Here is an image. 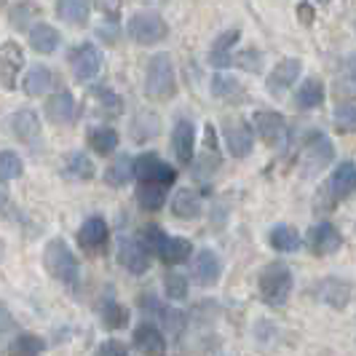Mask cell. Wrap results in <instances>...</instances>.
<instances>
[{
  "label": "cell",
  "mask_w": 356,
  "mask_h": 356,
  "mask_svg": "<svg viewBox=\"0 0 356 356\" xmlns=\"http://www.w3.org/2000/svg\"><path fill=\"white\" fill-rule=\"evenodd\" d=\"M140 241H143V247L147 252H156V254H159L161 244L166 241V233L161 231L159 225H147V228H143V233H140Z\"/></svg>",
  "instance_id": "44"
},
{
  "label": "cell",
  "mask_w": 356,
  "mask_h": 356,
  "mask_svg": "<svg viewBox=\"0 0 356 356\" xmlns=\"http://www.w3.org/2000/svg\"><path fill=\"white\" fill-rule=\"evenodd\" d=\"M191 273H193V282L201 286H214L220 282V273H222V263L217 257V252L212 250H201L193 257V266H191Z\"/></svg>",
  "instance_id": "13"
},
{
  "label": "cell",
  "mask_w": 356,
  "mask_h": 356,
  "mask_svg": "<svg viewBox=\"0 0 356 356\" xmlns=\"http://www.w3.org/2000/svg\"><path fill=\"white\" fill-rule=\"evenodd\" d=\"M78 244H81V250L86 252H99L105 250L107 244V222L102 217H89L83 225H81V231H78Z\"/></svg>",
  "instance_id": "18"
},
{
  "label": "cell",
  "mask_w": 356,
  "mask_h": 356,
  "mask_svg": "<svg viewBox=\"0 0 356 356\" xmlns=\"http://www.w3.org/2000/svg\"><path fill=\"white\" fill-rule=\"evenodd\" d=\"M134 348L140 354H163L166 351V335L161 332L156 324L145 321L134 330Z\"/></svg>",
  "instance_id": "19"
},
{
  "label": "cell",
  "mask_w": 356,
  "mask_h": 356,
  "mask_svg": "<svg viewBox=\"0 0 356 356\" xmlns=\"http://www.w3.org/2000/svg\"><path fill=\"white\" fill-rule=\"evenodd\" d=\"M222 137H225V147L233 159H247L252 153V129L247 121H225L222 126Z\"/></svg>",
  "instance_id": "11"
},
{
  "label": "cell",
  "mask_w": 356,
  "mask_h": 356,
  "mask_svg": "<svg viewBox=\"0 0 356 356\" xmlns=\"http://www.w3.org/2000/svg\"><path fill=\"white\" fill-rule=\"evenodd\" d=\"M134 177L140 182H159L163 188H169L177 182V172L156 153H143L140 159H134Z\"/></svg>",
  "instance_id": "6"
},
{
  "label": "cell",
  "mask_w": 356,
  "mask_h": 356,
  "mask_svg": "<svg viewBox=\"0 0 356 356\" xmlns=\"http://www.w3.org/2000/svg\"><path fill=\"white\" fill-rule=\"evenodd\" d=\"M332 159H335L332 143L316 131V134L308 137V143L300 150V169H303L305 177H314V175H319L321 169H327L332 163Z\"/></svg>",
  "instance_id": "4"
},
{
  "label": "cell",
  "mask_w": 356,
  "mask_h": 356,
  "mask_svg": "<svg viewBox=\"0 0 356 356\" xmlns=\"http://www.w3.org/2000/svg\"><path fill=\"white\" fill-rule=\"evenodd\" d=\"M257 286L268 305H282L292 292V270L284 263H270L263 268Z\"/></svg>",
  "instance_id": "3"
},
{
  "label": "cell",
  "mask_w": 356,
  "mask_h": 356,
  "mask_svg": "<svg viewBox=\"0 0 356 356\" xmlns=\"http://www.w3.org/2000/svg\"><path fill=\"white\" fill-rule=\"evenodd\" d=\"M102 321H105V327H110V330H121V327H126V321H129V314H126V308L121 303H115L113 298H107L105 303H102Z\"/></svg>",
  "instance_id": "40"
},
{
  "label": "cell",
  "mask_w": 356,
  "mask_h": 356,
  "mask_svg": "<svg viewBox=\"0 0 356 356\" xmlns=\"http://www.w3.org/2000/svg\"><path fill=\"white\" fill-rule=\"evenodd\" d=\"M40 17V6H35V3H30V0H22V3H17L14 8H11V17H8V22H11V27L14 30H30L33 24H35V19Z\"/></svg>",
  "instance_id": "35"
},
{
  "label": "cell",
  "mask_w": 356,
  "mask_h": 356,
  "mask_svg": "<svg viewBox=\"0 0 356 356\" xmlns=\"http://www.w3.org/2000/svg\"><path fill=\"white\" fill-rule=\"evenodd\" d=\"M24 175V163L19 159L14 150H0V179L3 182H11Z\"/></svg>",
  "instance_id": "39"
},
{
  "label": "cell",
  "mask_w": 356,
  "mask_h": 356,
  "mask_svg": "<svg viewBox=\"0 0 356 356\" xmlns=\"http://www.w3.org/2000/svg\"><path fill=\"white\" fill-rule=\"evenodd\" d=\"M131 177H134V159H129V156H118L105 172V182L113 188H124Z\"/></svg>",
  "instance_id": "34"
},
{
  "label": "cell",
  "mask_w": 356,
  "mask_h": 356,
  "mask_svg": "<svg viewBox=\"0 0 356 356\" xmlns=\"http://www.w3.org/2000/svg\"><path fill=\"white\" fill-rule=\"evenodd\" d=\"M163 292L169 300H185L188 298V279L182 273H166L163 276Z\"/></svg>",
  "instance_id": "41"
},
{
  "label": "cell",
  "mask_w": 356,
  "mask_h": 356,
  "mask_svg": "<svg viewBox=\"0 0 356 356\" xmlns=\"http://www.w3.org/2000/svg\"><path fill=\"white\" fill-rule=\"evenodd\" d=\"M193 147H196V126L193 121H177L172 131V150L177 156L179 163H191L193 161Z\"/></svg>",
  "instance_id": "16"
},
{
  "label": "cell",
  "mask_w": 356,
  "mask_h": 356,
  "mask_svg": "<svg viewBox=\"0 0 356 356\" xmlns=\"http://www.w3.org/2000/svg\"><path fill=\"white\" fill-rule=\"evenodd\" d=\"M300 70H303V62H300L298 56H286V59H282V62L273 67L270 78H268V91L282 94V91H286L289 86H295V81L300 78Z\"/></svg>",
  "instance_id": "15"
},
{
  "label": "cell",
  "mask_w": 356,
  "mask_h": 356,
  "mask_svg": "<svg viewBox=\"0 0 356 356\" xmlns=\"http://www.w3.org/2000/svg\"><path fill=\"white\" fill-rule=\"evenodd\" d=\"M254 129L257 134L263 137L266 145H282L286 140V121L282 113H273V110H257L254 113Z\"/></svg>",
  "instance_id": "12"
},
{
  "label": "cell",
  "mask_w": 356,
  "mask_h": 356,
  "mask_svg": "<svg viewBox=\"0 0 356 356\" xmlns=\"http://www.w3.org/2000/svg\"><path fill=\"white\" fill-rule=\"evenodd\" d=\"M43 266L51 273L56 282L67 286H78V279H81V268H78V260L72 250L67 247L65 238H51L43 250Z\"/></svg>",
  "instance_id": "2"
},
{
  "label": "cell",
  "mask_w": 356,
  "mask_h": 356,
  "mask_svg": "<svg viewBox=\"0 0 356 356\" xmlns=\"http://www.w3.org/2000/svg\"><path fill=\"white\" fill-rule=\"evenodd\" d=\"M65 172L75 179H91L94 177V163L86 153H70L67 159H65Z\"/></svg>",
  "instance_id": "37"
},
{
  "label": "cell",
  "mask_w": 356,
  "mask_h": 356,
  "mask_svg": "<svg viewBox=\"0 0 356 356\" xmlns=\"http://www.w3.org/2000/svg\"><path fill=\"white\" fill-rule=\"evenodd\" d=\"M316 3H330V0H316Z\"/></svg>",
  "instance_id": "50"
},
{
  "label": "cell",
  "mask_w": 356,
  "mask_h": 356,
  "mask_svg": "<svg viewBox=\"0 0 356 356\" xmlns=\"http://www.w3.org/2000/svg\"><path fill=\"white\" fill-rule=\"evenodd\" d=\"M145 94L156 102L172 99L177 94V75H175V62L169 54H156L147 62V75H145Z\"/></svg>",
  "instance_id": "1"
},
{
  "label": "cell",
  "mask_w": 356,
  "mask_h": 356,
  "mask_svg": "<svg viewBox=\"0 0 356 356\" xmlns=\"http://www.w3.org/2000/svg\"><path fill=\"white\" fill-rule=\"evenodd\" d=\"M295 102H298L300 110H314V107H319L321 102H324V83H321L319 78H305L303 86L295 94Z\"/></svg>",
  "instance_id": "30"
},
{
  "label": "cell",
  "mask_w": 356,
  "mask_h": 356,
  "mask_svg": "<svg viewBox=\"0 0 356 356\" xmlns=\"http://www.w3.org/2000/svg\"><path fill=\"white\" fill-rule=\"evenodd\" d=\"M316 298L330 303L332 308H343V305L351 300V284L343 282V279H324L316 286Z\"/></svg>",
  "instance_id": "21"
},
{
  "label": "cell",
  "mask_w": 356,
  "mask_h": 356,
  "mask_svg": "<svg viewBox=\"0 0 356 356\" xmlns=\"http://www.w3.org/2000/svg\"><path fill=\"white\" fill-rule=\"evenodd\" d=\"M212 94L217 99H225V102H236V99H241L244 97V86H241V81H236L233 75H222V72H217L212 78Z\"/></svg>",
  "instance_id": "33"
},
{
  "label": "cell",
  "mask_w": 356,
  "mask_h": 356,
  "mask_svg": "<svg viewBox=\"0 0 356 356\" xmlns=\"http://www.w3.org/2000/svg\"><path fill=\"white\" fill-rule=\"evenodd\" d=\"M233 62H236L238 67H244L247 72L263 70V54L257 51V49H247V51H241L238 56H233Z\"/></svg>",
  "instance_id": "45"
},
{
  "label": "cell",
  "mask_w": 356,
  "mask_h": 356,
  "mask_svg": "<svg viewBox=\"0 0 356 356\" xmlns=\"http://www.w3.org/2000/svg\"><path fill=\"white\" fill-rule=\"evenodd\" d=\"M308 250L314 252V254H332V252H338L343 247V236L340 231L332 225V222H316L311 231H308Z\"/></svg>",
  "instance_id": "10"
},
{
  "label": "cell",
  "mask_w": 356,
  "mask_h": 356,
  "mask_svg": "<svg viewBox=\"0 0 356 356\" xmlns=\"http://www.w3.org/2000/svg\"><path fill=\"white\" fill-rule=\"evenodd\" d=\"M238 38H241L238 30H228V33H222V35L214 40L212 51H209V62H212L214 67H228L231 65L233 62L231 49L238 43Z\"/></svg>",
  "instance_id": "27"
},
{
  "label": "cell",
  "mask_w": 356,
  "mask_h": 356,
  "mask_svg": "<svg viewBox=\"0 0 356 356\" xmlns=\"http://www.w3.org/2000/svg\"><path fill=\"white\" fill-rule=\"evenodd\" d=\"M0 3H3V0H0Z\"/></svg>",
  "instance_id": "51"
},
{
  "label": "cell",
  "mask_w": 356,
  "mask_h": 356,
  "mask_svg": "<svg viewBox=\"0 0 356 356\" xmlns=\"http://www.w3.org/2000/svg\"><path fill=\"white\" fill-rule=\"evenodd\" d=\"M89 145L94 153L110 156V153H115V147H118V131L110 129V126H97V129L89 131Z\"/></svg>",
  "instance_id": "32"
},
{
  "label": "cell",
  "mask_w": 356,
  "mask_h": 356,
  "mask_svg": "<svg viewBox=\"0 0 356 356\" xmlns=\"http://www.w3.org/2000/svg\"><path fill=\"white\" fill-rule=\"evenodd\" d=\"M54 83V75L49 67H43V65H35L33 70H27L24 75V81H22V89L27 97H40V94H46V91L51 89Z\"/></svg>",
  "instance_id": "28"
},
{
  "label": "cell",
  "mask_w": 356,
  "mask_h": 356,
  "mask_svg": "<svg viewBox=\"0 0 356 356\" xmlns=\"http://www.w3.org/2000/svg\"><path fill=\"white\" fill-rule=\"evenodd\" d=\"M298 17H300V22H303L305 27L314 24V17H316V14H314V6H311V3H300V6H298Z\"/></svg>",
  "instance_id": "48"
},
{
  "label": "cell",
  "mask_w": 356,
  "mask_h": 356,
  "mask_svg": "<svg viewBox=\"0 0 356 356\" xmlns=\"http://www.w3.org/2000/svg\"><path fill=\"white\" fill-rule=\"evenodd\" d=\"M172 212L179 220H196L201 214V193L193 188H182L177 191V196L172 201Z\"/></svg>",
  "instance_id": "23"
},
{
  "label": "cell",
  "mask_w": 356,
  "mask_h": 356,
  "mask_svg": "<svg viewBox=\"0 0 356 356\" xmlns=\"http://www.w3.org/2000/svg\"><path fill=\"white\" fill-rule=\"evenodd\" d=\"M70 67L72 75L78 81H91L99 75V67H102V54L94 43H81L78 49H72L70 54Z\"/></svg>",
  "instance_id": "8"
},
{
  "label": "cell",
  "mask_w": 356,
  "mask_h": 356,
  "mask_svg": "<svg viewBox=\"0 0 356 356\" xmlns=\"http://www.w3.org/2000/svg\"><path fill=\"white\" fill-rule=\"evenodd\" d=\"M43 348H46V343L38 338V335H30V332H24V335H17V338L11 340V346H8V354L35 356V354H40Z\"/></svg>",
  "instance_id": "38"
},
{
  "label": "cell",
  "mask_w": 356,
  "mask_h": 356,
  "mask_svg": "<svg viewBox=\"0 0 356 356\" xmlns=\"http://www.w3.org/2000/svg\"><path fill=\"white\" fill-rule=\"evenodd\" d=\"M97 354H113V356H126V346L124 343H115V340H107L97 348Z\"/></svg>",
  "instance_id": "47"
},
{
  "label": "cell",
  "mask_w": 356,
  "mask_h": 356,
  "mask_svg": "<svg viewBox=\"0 0 356 356\" xmlns=\"http://www.w3.org/2000/svg\"><path fill=\"white\" fill-rule=\"evenodd\" d=\"M140 308H143L145 314H156L161 321V327H163V335H169L172 340H177L182 332H185V327H188V316L177 311V308H166V305H161L153 295H145L140 298Z\"/></svg>",
  "instance_id": "7"
},
{
  "label": "cell",
  "mask_w": 356,
  "mask_h": 356,
  "mask_svg": "<svg viewBox=\"0 0 356 356\" xmlns=\"http://www.w3.org/2000/svg\"><path fill=\"white\" fill-rule=\"evenodd\" d=\"M27 33H30V46H33L38 54H54L59 49V33L54 30L51 24L38 22Z\"/></svg>",
  "instance_id": "25"
},
{
  "label": "cell",
  "mask_w": 356,
  "mask_h": 356,
  "mask_svg": "<svg viewBox=\"0 0 356 356\" xmlns=\"http://www.w3.org/2000/svg\"><path fill=\"white\" fill-rule=\"evenodd\" d=\"M193 254V244L188 238H169L161 244L159 257L166 266H179V263H188V257Z\"/></svg>",
  "instance_id": "26"
},
{
  "label": "cell",
  "mask_w": 356,
  "mask_h": 356,
  "mask_svg": "<svg viewBox=\"0 0 356 356\" xmlns=\"http://www.w3.org/2000/svg\"><path fill=\"white\" fill-rule=\"evenodd\" d=\"M356 126V105L351 99H346L343 105L335 107V129L338 131H354Z\"/></svg>",
  "instance_id": "42"
},
{
  "label": "cell",
  "mask_w": 356,
  "mask_h": 356,
  "mask_svg": "<svg viewBox=\"0 0 356 356\" xmlns=\"http://www.w3.org/2000/svg\"><path fill=\"white\" fill-rule=\"evenodd\" d=\"M268 241L276 252H298L300 250V233L292 225H273L268 233Z\"/></svg>",
  "instance_id": "29"
},
{
  "label": "cell",
  "mask_w": 356,
  "mask_h": 356,
  "mask_svg": "<svg viewBox=\"0 0 356 356\" xmlns=\"http://www.w3.org/2000/svg\"><path fill=\"white\" fill-rule=\"evenodd\" d=\"M126 33L140 46H156V43H161L163 38L169 35V27H166V22L159 14L147 11V14H134V17L129 19Z\"/></svg>",
  "instance_id": "5"
},
{
  "label": "cell",
  "mask_w": 356,
  "mask_h": 356,
  "mask_svg": "<svg viewBox=\"0 0 356 356\" xmlns=\"http://www.w3.org/2000/svg\"><path fill=\"white\" fill-rule=\"evenodd\" d=\"M56 14L72 27H83L89 22L91 3L89 0H56Z\"/></svg>",
  "instance_id": "24"
},
{
  "label": "cell",
  "mask_w": 356,
  "mask_h": 356,
  "mask_svg": "<svg viewBox=\"0 0 356 356\" xmlns=\"http://www.w3.org/2000/svg\"><path fill=\"white\" fill-rule=\"evenodd\" d=\"M217 166H220V156H217V150H209L207 147V153H201L196 161H193V177L198 182H209V179L217 175Z\"/></svg>",
  "instance_id": "36"
},
{
  "label": "cell",
  "mask_w": 356,
  "mask_h": 356,
  "mask_svg": "<svg viewBox=\"0 0 356 356\" xmlns=\"http://www.w3.org/2000/svg\"><path fill=\"white\" fill-rule=\"evenodd\" d=\"M330 196L332 201H343V198H348L354 193L356 188V169H354V161H340L338 166H335V172H332V177H330Z\"/></svg>",
  "instance_id": "17"
},
{
  "label": "cell",
  "mask_w": 356,
  "mask_h": 356,
  "mask_svg": "<svg viewBox=\"0 0 356 356\" xmlns=\"http://www.w3.org/2000/svg\"><path fill=\"white\" fill-rule=\"evenodd\" d=\"M11 134L17 137L19 143H33L40 134V121L33 110H19L11 115Z\"/></svg>",
  "instance_id": "22"
},
{
  "label": "cell",
  "mask_w": 356,
  "mask_h": 356,
  "mask_svg": "<svg viewBox=\"0 0 356 356\" xmlns=\"http://www.w3.org/2000/svg\"><path fill=\"white\" fill-rule=\"evenodd\" d=\"M204 137H207V147L209 150H217V134H214L212 126H207V131H204Z\"/></svg>",
  "instance_id": "49"
},
{
  "label": "cell",
  "mask_w": 356,
  "mask_h": 356,
  "mask_svg": "<svg viewBox=\"0 0 356 356\" xmlns=\"http://www.w3.org/2000/svg\"><path fill=\"white\" fill-rule=\"evenodd\" d=\"M166 201V188L159 182H140L137 188V204L143 207L145 212H159Z\"/></svg>",
  "instance_id": "31"
},
{
  "label": "cell",
  "mask_w": 356,
  "mask_h": 356,
  "mask_svg": "<svg viewBox=\"0 0 356 356\" xmlns=\"http://www.w3.org/2000/svg\"><path fill=\"white\" fill-rule=\"evenodd\" d=\"M118 260H121V266H124L129 273L143 276L145 270L150 268V252L145 250L140 238L126 236V238H121V244H118Z\"/></svg>",
  "instance_id": "9"
},
{
  "label": "cell",
  "mask_w": 356,
  "mask_h": 356,
  "mask_svg": "<svg viewBox=\"0 0 356 356\" xmlns=\"http://www.w3.org/2000/svg\"><path fill=\"white\" fill-rule=\"evenodd\" d=\"M24 67V51H22V46H17L14 40H8V43H3L0 46V83H3V89H14L17 83V72Z\"/></svg>",
  "instance_id": "14"
},
{
  "label": "cell",
  "mask_w": 356,
  "mask_h": 356,
  "mask_svg": "<svg viewBox=\"0 0 356 356\" xmlns=\"http://www.w3.org/2000/svg\"><path fill=\"white\" fill-rule=\"evenodd\" d=\"M46 115L54 124H70L78 115V102L72 99L70 91H56L51 99L46 102Z\"/></svg>",
  "instance_id": "20"
},
{
  "label": "cell",
  "mask_w": 356,
  "mask_h": 356,
  "mask_svg": "<svg viewBox=\"0 0 356 356\" xmlns=\"http://www.w3.org/2000/svg\"><path fill=\"white\" fill-rule=\"evenodd\" d=\"M94 97L99 99V110L107 113V115H118L124 110V102L118 94H113L110 89H94Z\"/></svg>",
  "instance_id": "43"
},
{
  "label": "cell",
  "mask_w": 356,
  "mask_h": 356,
  "mask_svg": "<svg viewBox=\"0 0 356 356\" xmlns=\"http://www.w3.org/2000/svg\"><path fill=\"white\" fill-rule=\"evenodd\" d=\"M14 332H17V321H14V316H11L8 305L0 303V343H6Z\"/></svg>",
  "instance_id": "46"
}]
</instances>
